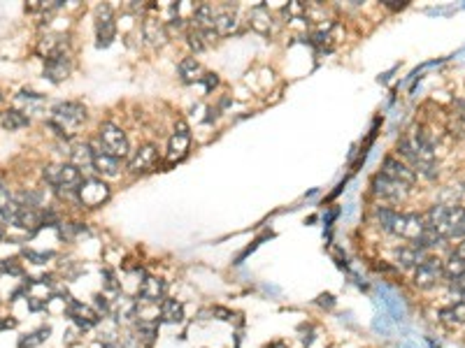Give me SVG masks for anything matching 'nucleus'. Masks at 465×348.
Here are the masks:
<instances>
[{"mask_svg":"<svg viewBox=\"0 0 465 348\" xmlns=\"http://www.w3.org/2000/svg\"><path fill=\"white\" fill-rule=\"evenodd\" d=\"M112 197V188L100 176H84L79 186V209H98Z\"/></svg>","mask_w":465,"mask_h":348,"instance_id":"9d476101","label":"nucleus"},{"mask_svg":"<svg viewBox=\"0 0 465 348\" xmlns=\"http://www.w3.org/2000/svg\"><path fill=\"white\" fill-rule=\"evenodd\" d=\"M51 332H54V330H51V325H49V323H42V325H38L35 330L19 335V337H17V348H40L42 344L49 342Z\"/></svg>","mask_w":465,"mask_h":348,"instance_id":"2f4dec72","label":"nucleus"},{"mask_svg":"<svg viewBox=\"0 0 465 348\" xmlns=\"http://www.w3.org/2000/svg\"><path fill=\"white\" fill-rule=\"evenodd\" d=\"M370 216H372V223L377 225V230H382L384 235H391V232H393V223H396L398 209H393V207H386V204H375Z\"/></svg>","mask_w":465,"mask_h":348,"instance_id":"72a5a7b5","label":"nucleus"},{"mask_svg":"<svg viewBox=\"0 0 465 348\" xmlns=\"http://www.w3.org/2000/svg\"><path fill=\"white\" fill-rule=\"evenodd\" d=\"M93 155H95V149H93L91 139H72L70 153H68V162H72V165L79 167L84 172V169H91Z\"/></svg>","mask_w":465,"mask_h":348,"instance_id":"412c9836","label":"nucleus"},{"mask_svg":"<svg viewBox=\"0 0 465 348\" xmlns=\"http://www.w3.org/2000/svg\"><path fill=\"white\" fill-rule=\"evenodd\" d=\"M312 307L319 309L321 314H335L337 311V295L330 293V291H323L312 300Z\"/></svg>","mask_w":465,"mask_h":348,"instance_id":"a19ab883","label":"nucleus"},{"mask_svg":"<svg viewBox=\"0 0 465 348\" xmlns=\"http://www.w3.org/2000/svg\"><path fill=\"white\" fill-rule=\"evenodd\" d=\"M454 112L447 118V130L452 132L454 137H465V100H456L454 102Z\"/></svg>","mask_w":465,"mask_h":348,"instance_id":"c9c22d12","label":"nucleus"},{"mask_svg":"<svg viewBox=\"0 0 465 348\" xmlns=\"http://www.w3.org/2000/svg\"><path fill=\"white\" fill-rule=\"evenodd\" d=\"M56 237L61 244H72L77 242L79 237L84 235H91V228H88L86 223H82V221H72V218H63V223L56 228Z\"/></svg>","mask_w":465,"mask_h":348,"instance_id":"cd10ccee","label":"nucleus"},{"mask_svg":"<svg viewBox=\"0 0 465 348\" xmlns=\"http://www.w3.org/2000/svg\"><path fill=\"white\" fill-rule=\"evenodd\" d=\"M461 197H463V183H459V186H449V188H445L438 195V204H442V207H456V204L461 202Z\"/></svg>","mask_w":465,"mask_h":348,"instance_id":"37998d69","label":"nucleus"},{"mask_svg":"<svg viewBox=\"0 0 465 348\" xmlns=\"http://www.w3.org/2000/svg\"><path fill=\"white\" fill-rule=\"evenodd\" d=\"M261 348H291V344L286 342V339H270V342H265Z\"/></svg>","mask_w":465,"mask_h":348,"instance_id":"603ef678","label":"nucleus"},{"mask_svg":"<svg viewBox=\"0 0 465 348\" xmlns=\"http://www.w3.org/2000/svg\"><path fill=\"white\" fill-rule=\"evenodd\" d=\"M463 237H465V207H461V204L449 207L445 239L447 242H461Z\"/></svg>","mask_w":465,"mask_h":348,"instance_id":"393cba45","label":"nucleus"},{"mask_svg":"<svg viewBox=\"0 0 465 348\" xmlns=\"http://www.w3.org/2000/svg\"><path fill=\"white\" fill-rule=\"evenodd\" d=\"M372 270L379 274H386V277H391V274H400V270H398L393 263H386V260H375Z\"/></svg>","mask_w":465,"mask_h":348,"instance_id":"de8ad7c7","label":"nucleus"},{"mask_svg":"<svg viewBox=\"0 0 465 348\" xmlns=\"http://www.w3.org/2000/svg\"><path fill=\"white\" fill-rule=\"evenodd\" d=\"M0 125L5 132H19L33 125V118L26 112H21L19 107H5V112L0 114Z\"/></svg>","mask_w":465,"mask_h":348,"instance_id":"b1692460","label":"nucleus"},{"mask_svg":"<svg viewBox=\"0 0 465 348\" xmlns=\"http://www.w3.org/2000/svg\"><path fill=\"white\" fill-rule=\"evenodd\" d=\"M379 172L382 174H386L389 179H393V181H400V183H405V186H410V188H415V183H417V172L412 169L407 162L405 160H400L398 158L396 153H389V155H384V160H382V167H379Z\"/></svg>","mask_w":465,"mask_h":348,"instance_id":"4468645a","label":"nucleus"},{"mask_svg":"<svg viewBox=\"0 0 465 348\" xmlns=\"http://www.w3.org/2000/svg\"><path fill=\"white\" fill-rule=\"evenodd\" d=\"M100 291L109 295V298H116V295L123 293V284L119 277V270L112 267V265H102L100 267Z\"/></svg>","mask_w":465,"mask_h":348,"instance_id":"c756f323","label":"nucleus"},{"mask_svg":"<svg viewBox=\"0 0 465 348\" xmlns=\"http://www.w3.org/2000/svg\"><path fill=\"white\" fill-rule=\"evenodd\" d=\"M296 337L302 348H312L316 342H319V325L314 321H302L296 328Z\"/></svg>","mask_w":465,"mask_h":348,"instance_id":"e433bc0d","label":"nucleus"},{"mask_svg":"<svg viewBox=\"0 0 465 348\" xmlns=\"http://www.w3.org/2000/svg\"><path fill=\"white\" fill-rule=\"evenodd\" d=\"M339 214H342V209H339V207H330V209L323 214V232H333L335 221L339 218Z\"/></svg>","mask_w":465,"mask_h":348,"instance_id":"a18cd8bd","label":"nucleus"},{"mask_svg":"<svg viewBox=\"0 0 465 348\" xmlns=\"http://www.w3.org/2000/svg\"><path fill=\"white\" fill-rule=\"evenodd\" d=\"M72 70H75V58L70 54H58V56H49L42 61V79H47L49 84L61 86L63 81H68Z\"/></svg>","mask_w":465,"mask_h":348,"instance_id":"f8f14e48","label":"nucleus"},{"mask_svg":"<svg viewBox=\"0 0 465 348\" xmlns=\"http://www.w3.org/2000/svg\"><path fill=\"white\" fill-rule=\"evenodd\" d=\"M93 28H95V47L107 49L116 40V14L109 3H98L93 10Z\"/></svg>","mask_w":465,"mask_h":348,"instance_id":"39448f33","label":"nucleus"},{"mask_svg":"<svg viewBox=\"0 0 465 348\" xmlns=\"http://www.w3.org/2000/svg\"><path fill=\"white\" fill-rule=\"evenodd\" d=\"M198 84H201V86H203V91L210 95V93H214V88H219L221 79H219L217 72H208V70H205V75H203L201 81H198Z\"/></svg>","mask_w":465,"mask_h":348,"instance_id":"c03bdc74","label":"nucleus"},{"mask_svg":"<svg viewBox=\"0 0 465 348\" xmlns=\"http://www.w3.org/2000/svg\"><path fill=\"white\" fill-rule=\"evenodd\" d=\"M242 21L235 10H217V19H214V31H217L221 38H231V35L240 33Z\"/></svg>","mask_w":465,"mask_h":348,"instance_id":"a878e982","label":"nucleus"},{"mask_svg":"<svg viewBox=\"0 0 465 348\" xmlns=\"http://www.w3.org/2000/svg\"><path fill=\"white\" fill-rule=\"evenodd\" d=\"M208 311H210V321L228 323L238 330L245 328V316H242V311H238V309H231L226 305H208Z\"/></svg>","mask_w":465,"mask_h":348,"instance_id":"c85d7f7f","label":"nucleus"},{"mask_svg":"<svg viewBox=\"0 0 465 348\" xmlns=\"http://www.w3.org/2000/svg\"><path fill=\"white\" fill-rule=\"evenodd\" d=\"M3 105H5V98H3V93H0V114L5 112V109H3Z\"/></svg>","mask_w":465,"mask_h":348,"instance_id":"4d7b16f0","label":"nucleus"},{"mask_svg":"<svg viewBox=\"0 0 465 348\" xmlns=\"http://www.w3.org/2000/svg\"><path fill=\"white\" fill-rule=\"evenodd\" d=\"M454 253H456V256H461V258H463V260H465V237H463V239H461L459 244H456V249H454Z\"/></svg>","mask_w":465,"mask_h":348,"instance_id":"5fc2aeb1","label":"nucleus"},{"mask_svg":"<svg viewBox=\"0 0 465 348\" xmlns=\"http://www.w3.org/2000/svg\"><path fill=\"white\" fill-rule=\"evenodd\" d=\"M214 19H217V10H214L212 3H198L191 10V28H198V31H205V28H214Z\"/></svg>","mask_w":465,"mask_h":348,"instance_id":"7c9ffc66","label":"nucleus"},{"mask_svg":"<svg viewBox=\"0 0 465 348\" xmlns=\"http://www.w3.org/2000/svg\"><path fill=\"white\" fill-rule=\"evenodd\" d=\"M161 160V153H159V144L156 142H144L140 144L135 151H130L128 160H126V169L128 174H147V172H154Z\"/></svg>","mask_w":465,"mask_h":348,"instance_id":"9b49d317","label":"nucleus"},{"mask_svg":"<svg viewBox=\"0 0 465 348\" xmlns=\"http://www.w3.org/2000/svg\"><path fill=\"white\" fill-rule=\"evenodd\" d=\"M205 112H208V116H205L203 121L208 123V125H212V123L217 121V118L221 116V112H219V109H217V105H210L208 109H205Z\"/></svg>","mask_w":465,"mask_h":348,"instance_id":"3c124183","label":"nucleus"},{"mask_svg":"<svg viewBox=\"0 0 465 348\" xmlns=\"http://www.w3.org/2000/svg\"><path fill=\"white\" fill-rule=\"evenodd\" d=\"M40 179L44 186L51 190V195H54V193H58V190H72V188L82 186L84 172L68 160L47 162V165H42V169H40Z\"/></svg>","mask_w":465,"mask_h":348,"instance_id":"f257e3e1","label":"nucleus"},{"mask_svg":"<svg viewBox=\"0 0 465 348\" xmlns=\"http://www.w3.org/2000/svg\"><path fill=\"white\" fill-rule=\"evenodd\" d=\"M384 7H386V10H391V12H400V10H405V7H407V3H398V0H384Z\"/></svg>","mask_w":465,"mask_h":348,"instance_id":"864d4df0","label":"nucleus"},{"mask_svg":"<svg viewBox=\"0 0 465 348\" xmlns=\"http://www.w3.org/2000/svg\"><path fill=\"white\" fill-rule=\"evenodd\" d=\"M337 321L342 323V325H346V328L356 330V321H353V311H351V309H346V311H339V314H337Z\"/></svg>","mask_w":465,"mask_h":348,"instance_id":"8fccbe9b","label":"nucleus"},{"mask_svg":"<svg viewBox=\"0 0 465 348\" xmlns=\"http://www.w3.org/2000/svg\"><path fill=\"white\" fill-rule=\"evenodd\" d=\"M135 300L140 305H151V307H159L161 302H163L168 295H170V281L166 277H161V274H147V277L140 281L135 286Z\"/></svg>","mask_w":465,"mask_h":348,"instance_id":"423d86ee","label":"nucleus"},{"mask_svg":"<svg viewBox=\"0 0 465 348\" xmlns=\"http://www.w3.org/2000/svg\"><path fill=\"white\" fill-rule=\"evenodd\" d=\"M93 149H95V155H93L91 169L95 172V176H100V179H116L123 169V160L114 158V155H109L107 151H102L95 139H93Z\"/></svg>","mask_w":465,"mask_h":348,"instance_id":"6ab92c4d","label":"nucleus"},{"mask_svg":"<svg viewBox=\"0 0 465 348\" xmlns=\"http://www.w3.org/2000/svg\"><path fill=\"white\" fill-rule=\"evenodd\" d=\"M140 31H142V40L154 49H163L166 44L170 42V31H168L166 21L154 17V14L142 17V26H140Z\"/></svg>","mask_w":465,"mask_h":348,"instance_id":"dca6fc26","label":"nucleus"},{"mask_svg":"<svg viewBox=\"0 0 465 348\" xmlns=\"http://www.w3.org/2000/svg\"><path fill=\"white\" fill-rule=\"evenodd\" d=\"M68 135L77 137V130L88 121V107L79 100H58L49 107V116Z\"/></svg>","mask_w":465,"mask_h":348,"instance_id":"f03ea898","label":"nucleus"},{"mask_svg":"<svg viewBox=\"0 0 465 348\" xmlns=\"http://www.w3.org/2000/svg\"><path fill=\"white\" fill-rule=\"evenodd\" d=\"M5 239H7V228L0 223V244H3Z\"/></svg>","mask_w":465,"mask_h":348,"instance_id":"6e6d98bb","label":"nucleus"},{"mask_svg":"<svg viewBox=\"0 0 465 348\" xmlns=\"http://www.w3.org/2000/svg\"><path fill=\"white\" fill-rule=\"evenodd\" d=\"M272 26H275V19H272V12L268 10V5L265 3L249 10V28H252L254 33L268 38V35L272 33Z\"/></svg>","mask_w":465,"mask_h":348,"instance_id":"5701e85b","label":"nucleus"},{"mask_svg":"<svg viewBox=\"0 0 465 348\" xmlns=\"http://www.w3.org/2000/svg\"><path fill=\"white\" fill-rule=\"evenodd\" d=\"M88 305H91V307H93L95 311H98V314L107 321V318L112 316L114 300L109 298V295L102 293V291H98V293H93V295H91V302H88Z\"/></svg>","mask_w":465,"mask_h":348,"instance_id":"ea45409f","label":"nucleus"},{"mask_svg":"<svg viewBox=\"0 0 465 348\" xmlns=\"http://www.w3.org/2000/svg\"><path fill=\"white\" fill-rule=\"evenodd\" d=\"M258 291H261L265 298H272V300H279L282 298V293H284L277 284H268V281H263V284L258 286Z\"/></svg>","mask_w":465,"mask_h":348,"instance_id":"49530a36","label":"nucleus"},{"mask_svg":"<svg viewBox=\"0 0 465 348\" xmlns=\"http://www.w3.org/2000/svg\"><path fill=\"white\" fill-rule=\"evenodd\" d=\"M14 107H19L21 112H26L31 118L42 116L47 114V95L33 91V88H19L14 93Z\"/></svg>","mask_w":465,"mask_h":348,"instance_id":"a211bd4d","label":"nucleus"},{"mask_svg":"<svg viewBox=\"0 0 465 348\" xmlns=\"http://www.w3.org/2000/svg\"><path fill=\"white\" fill-rule=\"evenodd\" d=\"M438 321L449 325V328H459V325H465V305L459 300H454L452 305L438 309Z\"/></svg>","mask_w":465,"mask_h":348,"instance_id":"f704fd0d","label":"nucleus"},{"mask_svg":"<svg viewBox=\"0 0 465 348\" xmlns=\"http://www.w3.org/2000/svg\"><path fill=\"white\" fill-rule=\"evenodd\" d=\"M184 40H187V47H189L191 56H198V54H203V51H208V44H205L203 35H201L198 28H189V31L184 33Z\"/></svg>","mask_w":465,"mask_h":348,"instance_id":"79ce46f5","label":"nucleus"},{"mask_svg":"<svg viewBox=\"0 0 465 348\" xmlns=\"http://www.w3.org/2000/svg\"><path fill=\"white\" fill-rule=\"evenodd\" d=\"M459 302H463V305H465V288H463V293L459 295Z\"/></svg>","mask_w":465,"mask_h":348,"instance_id":"13d9d810","label":"nucleus"},{"mask_svg":"<svg viewBox=\"0 0 465 348\" xmlns=\"http://www.w3.org/2000/svg\"><path fill=\"white\" fill-rule=\"evenodd\" d=\"M201 35H203L205 44H208V49L214 47V44H219V40H221V35L214 31V28H205V31H201Z\"/></svg>","mask_w":465,"mask_h":348,"instance_id":"09e8293b","label":"nucleus"},{"mask_svg":"<svg viewBox=\"0 0 465 348\" xmlns=\"http://www.w3.org/2000/svg\"><path fill=\"white\" fill-rule=\"evenodd\" d=\"M370 193L382 200V202H389V204H400L407 200V195L412 193L410 186H405L400 181H393L389 179L386 174L382 172H375L372 179H370Z\"/></svg>","mask_w":465,"mask_h":348,"instance_id":"6e6552de","label":"nucleus"},{"mask_svg":"<svg viewBox=\"0 0 465 348\" xmlns=\"http://www.w3.org/2000/svg\"><path fill=\"white\" fill-rule=\"evenodd\" d=\"M95 142L102 151H107L109 155L119 160H128L130 155V139L128 132L121 128L119 123L114 121H100L98 123V132H95Z\"/></svg>","mask_w":465,"mask_h":348,"instance_id":"7ed1b4c3","label":"nucleus"},{"mask_svg":"<svg viewBox=\"0 0 465 348\" xmlns=\"http://www.w3.org/2000/svg\"><path fill=\"white\" fill-rule=\"evenodd\" d=\"M426 230V221H424V214L419 211H398L396 216V223H393V237H400L405 242H415L419 239V235Z\"/></svg>","mask_w":465,"mask_h":348,"instance_id":"ddd939ff","label":"nucleus"},{"mask_svg":"<svg viewBox=\"0 0 465 348\" xmlns=\"http://www.w3.org/2000/svg\"><path fill=\"white\" fill-rule=\"evenodd\" d=\"M17 214H19V202L14 200V190L5 183V186L0 188V223L5 228H12Z\"/></svg>","mask_w":465,"mask_h":348,"instance_id":"bb28decb","label":"nucleus"},{"mask_svg":"<svg viewBox=\"0 0 465 348\" xmlns=\"http://www.w3.org/2000/svg\"><path fill=\"white\" fill-rule=\"evenodd\" d=\"M191 142H194V137H191L189 123L184 121V118H177L175 130L168 139V149H166L168 165H177V162H182L184 158H187V155L191 153Z\"/></svg>","mask_w":465,"mask_h":348,"instance_id":"1a4fd4ad","label":"nucleus"},{"mask_svg":"<svg viewBox=\"0 0 465 348\" xmlns=\"http://www.w3.org/2000/svg\"><path fill=\"white\" fill-rule=\"evenodd\" d=\"M431 256V253H426V251H422V249H417L415 244H410V242H405V244H400V246H396L393 249V265L398 270H405V272H412L415 267H419L426 258Z\"/></svg>","mask_w":465,"mask_h":348,"instance_id":"aec40b11","label":"nucleus"},{"mask_svg":"<svg viewBox=\"0 0 465 348\" xmlns=\"http://www.w3.org/2000/svg\"><path fill=\"white\" fill-rule=\"evenodd\" d=\"M159 314H161V325H163V328H182V325L189 323L187 305H184L180 298H173V295H168L159 305Z\"/></svg>","mask_w":465,"mask_h":348,"instance_id":"f3484780","label":"nucleus"},{"mask_svg":"<svg viewBox=\"0 0 465 348\" xmlns=\"http://www.w3.org/2000/svg\"><path fill=\"white\" fill-rule=\"evenodd\" d=\"M19 258L24 260V265L28 263V265H35V267H44V265L58 260V251H54V249L38 251V249H31V246H21Z\"/></svg>","mask_w":465,"mask_h":348,"instance_id":"473e14b6","label":"nucleus"},{"mask_svg":"<svg viewBox=\"0 0 465 348\" xmlns=\"http://www.w3.org/2000/svg\"><path fill=\"white\" fill-rule=\"evenodd\" d=\"M0 277H12V279H24L26 267L21 258H0Z\"/></svg>","mask_w":465,"mask_h":348,"instance_id":"58836bf2","label":"nucleus"},{"mask_svg":"<svg viewBox=\"0 0 465 348\" xmlns=\"http://www.w3.org/2000/svg\"><path fill=\"white\" fill-rule=\"evenodd\" d=\"M203 75H205V68H203V63L198 61L196 56L187 54L180 63H177V77H180V81H182L184 86L198 84V81L203 79Z\"/></svg>","mask_w":465,"mask_h":348,"instance_id":"4be33fe9","label":"nucleus"},{"mask_svg":"<svg viewBox=\"0 0 465 348\" xmlns=\"http://www.w3.org/2000/svg\"><path fill=\"white\" fill-rule=\"evenodd\" d=\"M272 237H275V232H272V230H265V232L258 235L256 239H254L252 244H249V246H245V249L240 251L238 256L233 258V267H242V265H245L247 258L252 256V253H256V251L261 249V244H263V242H268V239H272Z\"/></svg>","mask_w":465,"mask_h":348,"instance_id":"4c0bfd02","label":"nucleus"},{"mask_svg":"<svg viewBox=\"0 0 465 348\" xmlns=\"http://www.w3.org/2000/svg\"><path fill=\"white\" fill-rule=\"evenodd\" d=\"M440 281H445V260L433 253L419 267L412 270V286L417 291H433Z\"/></svg>","mask_w":465,"mask_h":348,"instance_id":"0eeeda50","label":"nucleus"},{"mask_svg":"<svg viewBox=\"0 0 465 348\" xmlns=\"http://www.w3.org/2000/svg\"><path fill=\"white\" fill-rule=\"evenodd\" d=\"M70 47H72V35L70 33H56V31H47L38 40V56L42 58H49V56H58V54H70Z\"/></svg>","mask_w":465,"mask_h":348,"instance_id":"2eb2a0df","label":"nucleus"},{"mask_svg":"<svg viewBox=\"0 0 465 348\" xmlns=\"http://www.w3.org/2000/svg\"><path fill=\"white\" fill-rule=\"evenodd\" d=\"M63 316L68 318V323L72 325V328H77L82 335L95 332L102 323H105V318H102L98 311L88 305V302L77 300V298H70V302L63 309Z\"/></svg>","mask_w":465,"mask_h":348,"instance_id":"20e7f679","label":"nucleus"}]
</instances>
